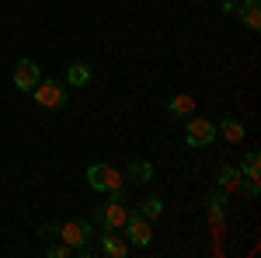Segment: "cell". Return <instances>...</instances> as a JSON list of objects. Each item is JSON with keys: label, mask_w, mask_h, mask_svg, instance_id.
I'll return each instance as SVG.
<instances>
[{"label": "cell", "mask_w": 261, "mask_h": 258, "mask_svg": "<svg viewBox=\"0 0 261 258\" xmlns=\"http://www.w3.org/2000/svg\"><path fill=\"white\" fill-rule=\"evenodd\" d=\"M108 202L94 209V220H98L105 230H122L125 227V217H129V206H125V189H115V192H108Z\"/></svg>", "instance_id": "1"}, {"label": "cell", "mask_w": 261, "mask_h": 258, "mask_svg": "<svg viewBox=\"0 0 261 258\" xmlns=\"http://www.w3.org/2000/svg\"><path fill=\"white\" fill-rule=\"evenodd\" d=\"M87 185L98 189V192H115V189H125V175L112 164H91L87 168Z\"/></svg>", "instance_id": "2"}, {"label": "cell", "mask_w": 261, "mask_h": 258, "mask_svg": "<svg viewBox=\"0 0 261 258\" xmlns=\"http://www.w3.org/2000/svg\"><path fill=\"white\" fill-rule=\"evenodd\" d=\"M32 91H35V101H39L42 108H63L66 105V87H63L60 80H39Z\"/></svg>", "instance_id": "3"}, {"label": "cell", "mask_w": 261, "mask_h": 258, "mask_svg": "<svg viewBox=\"0 0 261 258\" xmlns=\"http://www.w3.org/2000/svg\"><path fill=\"white\" fill-rule=\"evenodd\" d=\"M185 139H188V147H192V150H202V147H209V143L216 139V126H213L209 119H192V115H188Z\"/></svg>", "instance_id": "4"}, {"label": "cell", "mask_w": 261, "mask_h": 258, "mask_svg": "<svg viewBox=\"0 0 261 258\" xmlns=\"http://www.w3.org/2000/svg\"><path fill=\"white\" fill-rule=\"evenodd\" d=\"M60 238H63V244H70L77 251V248H84L87 241L94 238V227L87 220H70V223H60Z\"/></svg>", "instance_id": "5"}, {"label": "cell", "mask_w": 261, "mask_h": 258, "mask_svg": "<svg viewBox=\"0 0 261 258\" xmlns=\"http://www.w3.org/2000/svg\"><path fill=\"white\" fill-rule=\"evenodd\" d=\"M11 80H14V87H18V91H32V87L42 80L39 63H35V60H18V63H14V74H11Z\"/></svg>", "instance_id": "6"}, {"label": "cell", "mask_w": 261, "mask_h": 258, "mask_svg": "<svg viewBox=\"0 0 261 258\" xmlns=\"http://www.w3.org/2000/svg\"><path fill=\"white\" fill-rule=\"evenodd\" d=\"M125 230H129V241H133L136 248H150L153 230H150V220L143 217V213H129V217H125Z\"/></svg>", "instance_id": "7"}, {"label": "cell", "mask_w": 261, "mask_h": 258, "mask_svg": "<svg viewBox=\"0 0 261 258\" xmlns=\"http://www.w3.org/2000/svg\"><path fill=\"white\" fill-rule=\"evenodd\" d=\"M241 185H244L241 168H230V164H223L220 171H216V189H223V192H233V189H241Z\"/></svg>", "instance_id": "8"}, {"label": "cell", "mask_w": 261, "mask_h": 258, "mask_svg": "<svg viewBox=\"0 0 261 258\" xmlns=\"http://www.w3.org/2000/svg\"><path fill=\"white\" fill-rule=\"evenodd\" d=\"M101 251L108 258H125L129 255V244H125L119 234H101Z\"/></svg>", "instance_id": "9"}, {"label": "cell", "mask_w": 261, "mask_h": 258, "mask_svg": "<svg viewBox=\"0 0 261 258\" xmlns=\"http://www.w3.org/2000/svg\"><path fill=\"white\" fill-rule=\"evenodd\" d=\"M237 14H241V21L247 28H254V32L261 28V4L258 0H244L241 7H237Z\"/></svg>", "instance_id": "10"}, {"label": "cell", "mask_w": 261, "mask_h": 258, "mask_svg": "<svg viewBox=\"0 0 261 258\" xmlns=\"http://www.w3.org/2000/svg\"><path fill=\"white\" fill-rule=\"evenodd\" d=\"M167 112L178 115V119H188V115L195 112V98H192V95H174V98L167 101Z\"/></svg>", "instance_id": "11"}, {"label": "cell", "mask_w": 261, "mask_h": 258, "mask_svg": "<svg viewBox=\"0 0 261 258\" xmlns=\"http://www.w3.org/2000/svg\"><path fill=\"white\" fill-rule=\"evenodd\" d=\"M205 202H209V220L220 227V223H223V213H226V192H223V189H216V192H209V199H205Z\"/></svg>", "instance_id": "12"}, {"label": "cell", "mask_w": 261, "mask_h": 258, "mask_svg": "<svg viewBox=\"0 0 261 258\" xmlns=\"http://www.w3.org/2000/svg\"><path fill=\"white\" fill-rule=\"evenodd\" d=\"M125 178H133L136 185H146V181L153 178V164L150 160H133L129 171H125Z\"/></svg>", "instance_id": "13"}, {"label": "cell", "mask_w": 261, "mask_h": 258, "mask_svg": "<svg viewBox=\"0 0 261 258\" xmlns=\"http://www.w3.org/2000/svg\"><path fill=\"white\" fill-rule=\"evenodd\" d=\"M220 133L230 139V143H241L244 139V122L233 119V115H226V119H220Z\"/></svg>", "instance_id": "14"}, {"label": "cell", "mask_w": 261, "mask_h": 258, "mask_svg": "<svg viewBox=\"0 0 261 258\" xmlns=\"http://www.w3.org/2000/svg\"><path fill=\"white\" fill-rule=\"evenodd\" d=\"M87 80H91V66H87V63H70V66H66V84L84 87Z\"/></svg>", "instance_id": "15"}, {"label": "cell", "mask_w": 261, "mask_h": 258, "mask_svg": "<svg viewBox=\"0 0 261 258\" xmlns=\"http://www.w3.org/2000/svg\"><path fill=\"white\" fill-rule=\"evenodd\" d=\"M241 175H244V181H258L261 178V157H258V150H251V154L244 157Z\"/></svg>", "instance_id": "16"}, {"label": "cell", "mask_w": 261, "mask_h": 258, "mask_svg": "<svg viewBox=\"0 0 261 258\" xmlns=\"http://www.w3.org/2000/svg\"><path fill=\"white\" fill-rule=\"evenodd\" d=\"M140 213H143V217H146V220H153V217H161V213H164V202H161V199H157V196H150V199H143V206H140Z\"/></svg>", "instance_id": "17"}, {"label": "cell", "mask_w": 261, "mask_h": 258, "mask_svg": "<svg viewBox=\"0 0 261 258\" xmlns=\"http://www.w3.org/2000/svg\"><path fill=\"white\" fill-rule=\"evenodd\" d=\"M66 255H73L70 244H56V248H49V258H66Z\"/></svg>", "instance_id": "18"}, {"label": "cell", "mask_w": 261, "mask_h": 258, "mask_svg": "<svg viewBox=\"0 0 261 258\" xmlns=\"http://www.w3.org/2000/svg\"><path fill=\"white\" fill-rule=\"evenodd\" d=\"M42 238H60V223H42Z\"/></svg>", "instance_id": "19"}, {"label": "cell", "mask_w": 261, "mask_h": 258, "mask_svg": "<svg viewBox=\"0 0 261 258\" xmlns=\"http://www.w3.org/2000/svg\"><path fill=\"white\" fill-rule=\"evenodd\" d=\"M223 11L226 14H237V0H223Z\"/></svg>", "instance_id": "20"}]
</instances>
